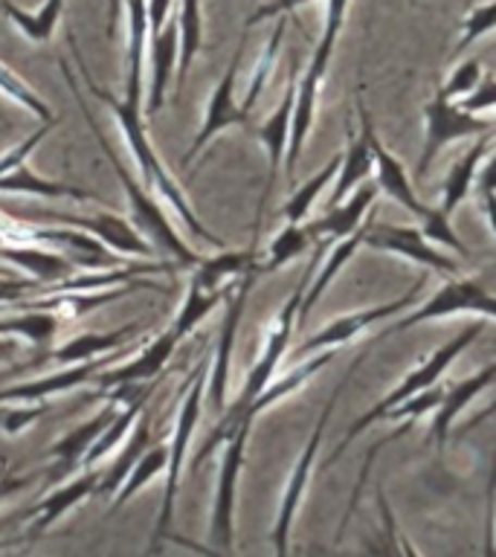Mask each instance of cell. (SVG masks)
<instances>
[{
  "instance_id": "d6986e66",
  "label": "cell",
  "mask_w": 496,
  "mask_h": 557,
  "mask_svg": "<svg viewBox=\"0 0 496 557\" xmlns=\"http://www.w3.org/2000/svg\"><path fill=\"white\" fill-rule=\"evenodd\" d=\"M183 339H186V334H183L177 325H169V329L160 334V337H154L151 343H148L142 351H139L134 360H128V363L116 366V369H111V372H99L96 374V386H99V392L102 389H111V386H120V383H148L154 381L157 374L163 372L165 363L172 360L174 348L181 346Z\"/></svg>"
},
{
  "instance_id": "4fadbf2b",
  "label": "cell",
  "mask_w": 496,
  "mask_h": 557,
  "mask_svg": "<svg viewBox=\"0 0 496 557\" xmlns=\"http://www.w3.org/2000/svg\"><path fill=\"white\" fill-rule=\"evenodd\" d=\"M244 44H247V35L238 41V50H235L230 67H226V73L215 85L212 96H209L207 111H203V122H200L198 134L191 139V146L183 151L181 163H195V157H198L221 131L233 128V125H250V113L244 111L241 102L235 99V82H238V70H241Z\"/></svg>"
},
{
  "instance_id": "3957f363",
  "label": "cell",
  "mask_w": 496,
  "mask_h": 557,
  "mask_svg": "<svg viewBox=\"0 0 496 557\" xmlns=\"http://www.w3.org/2000/svg\"><path fill=\"white\" fill-rule=\"evenodd\" d=\"M61 73H64V82L70 85V94L76 96L78 108H82V113H85L87 125H90V131H94V137L99 139V146H102L104 157H108V163H111L113 174L120 177L122 189H125V198H128V209H131V224L137 226L139 233L146 235L148 242L154 244V247H160V250L165 252V256H172L181 268H195L203 256H198V252L191 250L189 244L183 242V235L174 230V224L169 221V215H165L163 209V200L157 198L154 191L148 189L146 183H139L134 174L125 169V163H122L120 157H116V151H113L111 139L104 137L102 128H99V122L94 120V113H90V108H87V99L85 94H82V87H78L76 76H73V70H70V64L64 59L59 61Z\"/></svg>"
},
{
  "instance_id": "603a6c76",
  "label": "cell",
  "mask_w": 496,
  "mask_h": 557,
  "mask_svg": "<svg viewBox=\"0 0 496 557\" xmlns=\"http://www.w3.org/2000/svg\"><path fill=\"white\" fill-rule=\"evenodd\" d=\"M116 407H120V404L111 398L108 400V407H104L99 416L87 418V421H82L78 426H73L70 433L61 435L59 442L52 444L50 450H47V456L55 461V465L50 468V473H47V479H50L52 485H55V482H64V479H67L70 473H73V470H76L82 461H85L87 450L94 447V442L99 438V433H102L104 426H108V421L113 418Z\"/></svg>"
},
{
  "instance_id": "5bb4252c",
  "label": "cell",
  "mask_w": 496,
  "mask_h": 557,
  "mask_svg": "<svg viewBox=\"0 0 496 557\" xmlns=\"http://www.w3.org/2000/svg\"><path fill=\"white\" fill-rule=\"evenodd\" d=\"M256 278H259V264L247 270V273L238 278V285H235L233 294L226 296V317L224 325H221V334H218L215 355H212V366H209L207 377V400L215 412H224L226 409V389H230V369H233L235 334H238V322H241L244 308H247V296H250Z\"/></svg>"
},
{
  "instance_id": "7402d4cb",
  "label": "cell",
  "mask_w": 496,
  "mask_h": 557,
  "mask_svg": "<svg viewBox=\"0 0 496 557\" xmlns=\"http://www.w3.org/2000/svg\"><path fill=\"white\" fill-rule=\"evenodd\" d=\"M377 183L365 181L360 183L355 191H348L346 198L334 203V207L325 209V215L311 221L308 233L313 235V242H337V238H346L363 224L369 212L374 209V200H377Z\"/></svg>"
},
{
  "instance_id": "e0dca14e",
  "label": "cell",
  "mask_w": 496,
  "mask_h": 557,
  "mask_svg": "<svg viewBox=\"0 0 496 557\" xmlns=\"http://www.w3.org/2000/svg\"><path fill=\"white\" fill-rule=\"evenodd\" d=\"M365 244L374 250L392 252L400 259H409L421 264L426 270H442V273H456L459 264L452 261V256H444L433 242L426 238L421 226H404V224H369L365 233Z\"/></svg>"
},
{
  "instance_id": "5b68a950",
  "label": "cell",
  "mask_w": 496,
  "mask_h": 557,
  "mask_svg": "<svg viewBox=\"0 0 496 557\" xmlns=\"http://www.w3.org/2000/svg\"><path fill=\"white\" fill-rule=\"evenodd\" d=\"M346 12H348V0H328V9H325V24H322L320 41H317L311 61H308V70H305L302 76H296L294 122H290V143H287V154H285L287 174L296 172V163H299V154H302L305 139H308V134H311L322 78H325V73H328L331 55H334L337 38L339 33H343V24H346Z\"/></svg>"
},
{
  "instance_id": "b9f144b4",
  "label": "cell",
  "mask_w": 496,
  "mask_h": 557,
  "mask_svg": "<svg viewBox=\"0 0 496 557\" xmlns=\"http://www.w3.org/2000/svg\"><path fill=\"white\" fill-rule=\"evenodd\" d=\"M476 191L482 198V207H485V215L491 221L496 233V154L487 160V163L479 165L476 174Z\"/></svg>"
},
{
  "instance_id": "4316f807",
  "label": "cell",
  "mask_w": 496,
  "mask_h": 557,
  "mask_svg": "<svg viewBox=\"0 0 496 557\" xmlns=\"http://www.w3.org/2000/svg\"><path fill=\"white\" fill-rule=\"evenodd\" d=\"M372 221H374V209L369 212V218H365L363 224L357 226L355 233L346 235V238H337L334 247H328L325 264H322L317 276H311V282H308V287H305V296H302V302H299V317H296V322H305V317L313 311V305L320 302L322 294L331 287V282L339 276V270L346 268L348 261H351V256L363 247L365 233H369V224H372Z\"/></svg>"
},
{
  "instance_id": "f6af8a7d",
  "label": "cell",
  "mask_w": 496,
  "mask_h": 557,
  "mask_svg": "<svg viewBox=\"0 0 496 557\" xmlns=\"http://www.w3.org/2000/svg\"><path fill=\"white\" fill-rule=\"evenodd\" d=\"M308 3H313V0H270V3L259 7L250 17H247V26L261 24V21H268V17L290 15V12H296L299 7H308Z\"/></svg>"
},
{
  "instance_id": "83f0119b",
  "label": "cell",
  "mask_w": 496,
  "mask_h": 557,
  "mask_svg": "<svg viewBox=\"0 0 496 557\" xmlns=\"http://www.w3.org/2000/svg\"><path fill=\"white\" fill-rule=\"evenodd\" d=\"M487 139L491 134H482L476 137V143L461 154L459 163L450 165V172H447V181H444V191H442V212L444 215H452L459 203L470 195L473 189V183H476V174H479V165H482V157L487 151Z\"/></svg>"
},
{
  "instance_id": "8d00e7d4",
  "label": "cell",
  "mask_w": 496,
  "mask_h": 557,
  "mask_svg": "<svg viewBox=\"0 0 496 557\" xmlns=\"http://www.w3.org/2000/svg\"><path fill=\"white\" fill-rule=\"evenodd\" d=\"M285 29H287V21L285 15H278L276 21V29H273V35H270L268 47H264V52H261L259 64H256V73H252L250 85H247V94H244V102L241 108L247 113L252 111V104L259 102L261 90L268 87L270 82V73H273V64H276V55H278V47H282V38H285Z\"/></svg>"
},
{
  "instance_id": "2e32d148",
  "label": "cell",
  "mask_w": 496,
  "mask_h": 557,
  "mask_svg": "<svg viewBox=\"0 0 496 557\" xmlns=\"http://www.w3.org/2000/svg\"><path fill=\"white\" fill-rule=\"evenodd\" d=\"M148 320L128 322L116 331H90V334H78V337L67 339L55 348H44L41 355L33 357L24 369H38V366H73L85 363V360H96V357L113 355V351H122V348H131V343L146 331Z\"/></svg>"
},
{
  "instance_id": "30bf717a",
  "label": "cell",
  "mask_w": 496,
  "mask_h": 557,
  "mask_svg": "<svg viewBox=\"0 0 496 557\" xmlns=\"http://www.w3.org/2000/svg\"><path fill=\"white\" fill-rule=\"evenodd\" d=\"M252 424L256 421H241L233 433L221 444V465H218L215 503L209 513V540L218 552H230L235 543V505H238V479L244 470V456H247V442H250Z\"/></svg>"
},
{
  "instance_id": "7bdbcfd3",
  "label": "cell",
  "mask_w": 496,
  "mask_h": 557,
  "mask_svg": "<svg viewBox=\"0 0 496 557\" xmlns=\"http://www.w3.org/2000/svg\"><path fill=\"white\" fill-rule=\"evenodd\" d=\"M41 278H24V276H12V273H0V305H12L24 296H33L38 290H44Z\"/></svg>"
},
{
  "instance_id": "681fc988",
  "label": "cell",
  "mask_w": 496,
  "mask_h": 557,
  "mask_svg": "<svg viewBox=\"0 0 496 557\" xmlns=\"http://www.w3.org/2000/svg\"><path fill=\"white\" fill-rule=\"evenodd\" d=\"M494 416H496V400H494V404H491V407H485V409H482V412H476V416L470 418L468 424L461 426V433H470V430H476L479 424H485L487 418H494Z\"/></svg>"
},
{
  "instance_id": "f35d334b",
  "label": "cell",
  "mask_w": 496,
  "mask_h": 557,
  "mask_svg": "<svg viewBox=\"0 0 496 557\" xmlns=\"http://www.w3.org/2000/svg\"><path fill=\"white\" fill-rule=\"evenodd\" d=\"M494 29H496V0H491V3H482V7H476L468 17H464L456 52L468 50L470 44L476 41V38H482V35H487V33H494Z\"/></svg>"
},
{
  "instance_id": "1f68e13d",
  "label": "cell",
  "mask_w": 496,
  "mask_h": 557,
  "mask_svg": "<svg viewBox=\"0 0 496 557\" xmlns=\"http://www.w3.org/2000/svg\"><path fill=\"white\" fill-rule=\"evenodd\" d=\"M313 235L308 233L305 224H294V221H285V226L273 235V242L268 244V250L259 261V276L261 273H273V270L285 268L294 259H299L302 252H308L313 247Z\"/></svg>"
},
{
  "instance_id": "7a4b0ae2",
  "label": "cell",
  "mask_w": 496,
  "mask_h": 557,
  "mask_svg": "<svg viewBox=\"0 0 496 557\" xmlns=\"http://www.w3.org/2000/svg\"><path fill=\"white\" fill-rule=\"evenodd\" d=\"M313 268H317V256L308 261V268H305L302 278H299V285L294 287V294L287 296V302L282 305V311L276 313V320L270 325L268 337H264V346H261V355L259 360L252 363V369L247 372V381H244L241 392H238V398L230 404V407L221 412L218 418L215 430L207 435V442L200 444V450L195 453V459H191V473H198L203 465H207L209 456H215V450L221 444L226 442V435L233 433L235 426L241 424L244 412L250 409V404L261 395V389L268 386L278 372V363H282V357L285 351L290 348V337H294V329H296V317H299V302H302L305 296V287L311 282L313 276Z\"/></svg>"
},
{
  "instance_id": "f546056e",
  "label": "cell",
  "mask_w": 496,
  "mask_h": 557,
  "mask_svg": "<svg viewBox=\"0 0 496 557\" xmlns=\"http://www.w3.org/2000/svg\"><path fill=\"white\" fill-rule=\"evenodd\" d=\"M203 47V12H200V0H181V12H177V70H174V94H181L186 73H189L191 61Z\"/></svg>"
},
{
  "instance_id": "c3c4849f",
  "label": "cell",
  "mask_w": 496,
  "mask_h": 557,
  "mask_svg": "<svg viewBox=\"0 0 496 557\" xmlns=\"http://www.w3.org/2000/svg\"><path fill=\"white\" fill-rule=\"evenodd\" d=\"M21 351L15 337H0V363H12Z\"/></svg>"
},
{
  "instance_id": "9c48e42d",
  "label": "cell",
  "mask_w": 496,
  "mask_h": 557,
  "mask_svg": "<svg viewBox=\"0 0 496 557\" xmlns=\"http://www.w3.org/2000/svg\"><path fill=\"white\" fill-rule=\"evenodd\" d=\"M0 212L9 218H17V221H26V224H61L73 226V230H82V233L94 235L104 247L128 256V259H154V244L148 242L146 235L139 233L137 226L125 221V218H116L111 212H96V215H73V212H55V209H26V212H17V209L0 203Z\"/></svg>"
},
{
  "instance_id": "74e56055",
  "label": "cell",
  "mask_w": 496,
  "mask_h": 557,
  "mask_svg": "<svg viewBox=\"0 0 496 557\" xmlns=\"http://www.w3.org/2000/svg\"><path fill=\"white\" fill-rule=\"evenodd\" d=\"M47 412H50L47 400H26V404L24 400H7V404H0V433H24L26 426H33Z\"/></svg>"
},
{
  "instance_id": "8992f818",
  "label": "cell",
  "mask_w": 496,
  "mask_h": 557,
  "mask_svg": "<svg viewBox=\"0 0 496 557\" xmlns=\"http://www.w3.org/2000/svg\"><path fill=\"white\" fill-rule=\"evenodd\" d=\"M482 331H485V325H482V322H473V325H468V329H461L456 337L447 339L442 348H435L433 355L426 357L424 363L416 366V369H412V372H409L407 377L398 383V386H395V389L386 392V395H383V398L377 400V404H374L369 412H365V416H360L355 424L348 426V433L343 435V442L337 444V450L331 453L328 459H325V465H334V461H337L339 456L348 450V447H351V442H355L357 435L365 433V430H369L372 424H377V421H381V418L386 416L392 407H398V404L409 400L412 395H418V392H424V389H430V386H435V383H438V377H442V374L447 372V369H450L456 360H459L461 351H464V348H468L470 343H473V339L482 334Z\"/></svg>"
},
{
  "instance_id": "f907efd6",
  "label": "cell",
  "mask_w": 496,
  "mask_h": 557,
  "mask_svg": "<svg viewBox=\"0 0 496 557\" xmlns=\"http://www.w3.org/2000/svg\"><path fill=\"white\" fill-rule=\"evenodd\" d=\"M494 534H496V522H494Z\"/></svg>"
},
{
  "instance_id": "7c38bea8",
  "label": "cell",
  "mask_w": 496,
  "mask_h": 557,
  "mask_svg": "<svg viewBox=\"0 0 496 557\" xmlns=\"http://www.w3.org/2000/svg\"><path fill=\"white\" fill-rule=\"evenodd\" d=\"M452 313H482V317L496 320V296L479 278H452L444 287H438L421 308L407 313L404 320H398L389 329H383V334L377 339L392 337V334H400V331L407 329H416V325H421L426 320L452 317Z\"/></svg>"
},
{
  "instance_id": "d6a6232c",
  "label": "cell",
  "mask_w": 496,
  "mask_h": 557,
  "mask_svg": "<svg viewBox=\"0 0 496 557\" xmlns=\"http://www.w3.org/2000/svg\"><path fill=\"white\" fill-rule=\"evenodd\" d=\"M61 329V317L52 311H38V308H29V311H21L15 317H3L0 320V337H15L26 339L33 346H44L50 343Z\"/></svg>"
},
{
  "instance_id": "ba28073f",
  "label": "cell",
  "mask_w": 496,
  "mask_h": 557,
  "mask_svg": "<svg viewBox=\"0 0 496 557\" xmlns=\"http://www.w3.org/2000/svg\"><path fill=\"white\" fill-rule=\"evenodd\" d=\"M372 154H374V172H377V189L386 191L395 203L407 209L409 215L416 218L418 226L424 230V235L433 244H442V247H450L459 256H468V247L461 244V238L456 235L450 224V215H444L442 209L426 207L424 200L418 198L416 189H412V183H409L407 172H404V165L395 154H392L389 148L383 146L381 137H377V131L372 128Z\"/></svg>"
},
{
  "instance_id": "ffe728a7",
  "label": "cell",
  "mask_w": 496,
  "mask_h": 557,
  "mask_svg": "<svg viewBox=\"0 0 496 557\" xmlns=\"http://www.w3.org/2000/svg\"><path fill=\"white\" fill-rule=\"evenodd\" d=\"M111 355L96 357V360H85V363H73V366H61L55 372L44 374V377H35L29 383H15V386H7L0 389V404L7 400H47L55 398V395H64L70 389H78L85 383L96 381V374L102 372L108 366Z\"/></svg>"
},
{
  "instance_id": "ee69618b",
  "label": "cell",
  "mask_w": 496,
  "mask_h": 557,
  "mask_svg": "<svg viewBox=\"0 0 496 557\" xmlns=\"http://www.w3.org/2000/svg\"><path fill=\"white\" fill-rule=\"evenodd\" d=\"M461 104H464V108L473 113H482V111H487V108H496V78L482 76V82L476 85V90L464 96V102Z\"/></svg>"
},
{
  "instance_id": "9a60e30c",
  "label": "cell",
  "mask_w": 496,
  "mask_h": 557,
  "mask_svg": "<svg viewBox=\"0 0 496 557\" xmlns=\"http://www.w3.org/2000/svg\"><path fill=\"white\" fill-rule=\"evenodd\" d=\"M421 287H424V276L418 278L407 294H400L398 299H392V302L372 305V308H363V311L346 313V317H337V320L325 322L317 334H311V337L299 346V357H311L317 355V351H328V348L346 346L348 339H355L360 331L372 329V325H381V322L392 320L395 313L407 311L409 305L416 302V296L421 294Z\"/></svg>"
},
{
  "instance_id": "d590c367",
  "label": "cell",
  "mask_w": 496,
  "mask_h": 557,
  "mask_svg": "<svg viewBox=\"0 0 496 557\" xmlns=\"http://www.w3.org/2000/svg\"><path fill=\"white\" fill-rule=\"evenodd\" d=\"M0 96L3 99H9L12 104H17V108H24L26 113H33V116H38V120H55V113H52V108L47 102H44L41 96L35 94L33 87L26 85L24 78H17L12 70L7 67V64H0Z\"/></svg>"
},
{
  "instance_id": "f1b7e54d",
  "label": "cell",
  "mask_w": 496,
  "mask_h": 557,
  "mask_svg": "<svg viewBox=\"0 0 496 557\" xmlns=\"http://www.w3.org/2000/svg\"><path fill=\"white\" fill-rule=\"evenodd\" d=\"M151 447V418L142 412V421H139L134 430L128 433V438L122 442V450L120 456L113 459V465L108 470H104L102 476H99V485H96V494L99 496H111L120 491L122 482H125V476L131 473V468L137 465L139 456Z\"/></svg>"
},
{
  "instance_id": "60d3db41",
  "label": "cell",
  "mask_w": 496,
  "mask_h": 557,
  "mask_svg": "<svg viewBox=\"0 0 496 557\" xmlns=\"http://www.w3.org/2000/svg\"><path fill=\"white\" fill-rule=\"evenodd\" d=\"M55 125H59V120H47L41 128H35L24 143H17V146L9 148L7 154H0V177H3L7 172H12V169H17V165H24L26 160L33 157L35 148L41 146V139H47V134H50Z\"/></svg>"
},
{
  "instance_id": "ab89813d",
  "label": "cell",
  "mask_w": 496,
  "mask_h": 557,
  "mask_svg": "<svg viewBox=\"0 0 496 557\" xmlns=\"http://www.w3.org/2000/svg\"><path fill=\"white\" fill-rule=\"evenodd\" d=\"M482 82V64H479L476 59H468L461 61L459 67L452 70V76L444 82L442 87H438V94H444L447 99H459V96H468L476 90V85Z\"/></svg>"
},
{
  "instance_id": "44dd1931",
  "label": "cell",
  "mask_w": 496,
  "mask_h": 557,
  "mask_svg": "<svg viewBox=\"0 0 496 557\" xmlns=\"http://www.w3.org/2000/svg\"><path fill=\"white\" fill-rule=\"evenodd\" d=\"M357 111H360V134H355V128L348 125V146L346 151L339 154V172L334 177V191H331L328 207L339 203L346 198L348 191H355L360 183H365L374 172V154H372V120L365 113L363 102H357Z\"/></svg>"
},
{
  "instance_id": "6da1fadb",
  "label": "cell",
  "mask_w": 496,
  "mask_h": 557,
  "mask_svg": "<svg viewBox=\"0 0 496 557\" xmlns=\"http://www.w3.org/2000/svg\"><path fill=\"white\" fill-rule=\"evenodd\" d=\"M67 44H70V50H73L78 76H82L85 87L104 104V108H108V111L113 113V116H116V122H120L122 137H125V146H128L134 163H137V172L139 177H142V183H146L148 189L154 191L157 198L163 200L165 207L174 209V215L181 218L183 224H186V230H189L195 238L212 244V247H218V250H224V242H221L218 235L209 233L207 226H203V221L195 215V209H191V203L186 200V195H183L181 183L174 181L172 172L160 163V157H157L154 146H151V139H148V120H146V111H142V85H131V82H125V96L116 99L111 90H104V87H99L94 82V76H90V70H87L85 64V55H82V50H78L76 35L67 33Z\"/></svg>"
},
{
  "instance_id": "816d5d0a",
  "label": "cell",
  "mask_w": 496,
  "mask_h": 557,
  "mask_svg": "<svg viewBox=\"0 0 496 557\" xmlns=\"http://www.w3.org/2000/svg\"><path fill=\"white\" fill-rule=\"evenodd\" d=\"M494 131H496V122H494Z\"/></svg>"
},
{
  "instance_id": "cb8c5ba5",
  "label": "cell",
  "mask_w": 496,
  "mask_h": 557,
  "mask_svg": "<svg viewBox=\"0 0 496 557\" xmlns=\"http://www.w3.org/2000/svg\"><path fill=\"white\" fill-rule=\"evenodd\" d=\"M177 70V17H169L148 44V90H146V120L157 116L165 104V87Z\"/></svg>"
},
{
  "instance_id": "484cf974",
  "label": "cell",
  "mask_w": 496,
  "mask_h": 557,
  "mask_svg": "<svg viewBox=\"0 0 496 557\" xmlns=\"http://www.w3.org/2000/svg\"><path fill=\"white\" fill-rule=\"evenodd\" d=\"M494 381H496V360L494 363L482 366L479 372H473L470 377H464V381L452 383V386L444 389L442 404L435 407V418H433V424H430V438H433V444L438 447V450H444V444H447V438H450V430L452 424H456V418L461 416V409L468 407L470 400H476Z\"/></svg>"
},
{
  "instance_id": "ac0fdd59",
  "label": "cell",
  "mask_w": 496,
  "mask_h": 557,
  "mask_svg": "<svg viewBox=\"0 0 496 557\" xmlns=\"http://www.w3.org/2000/svg\"><path fill=\"white\" fill-rule=\"evenodd\" d=\"M294 102H296V73H290L287 78V87L278 104L273 108L264 125L259 128V139L264 151H268V183H264V191H261V200H259V215H256V235H259V226H261V215H264V203H268L270 191L276 186V177H278V169L285 163V154H287V143H290V122H294Z\"/></svg>"
},
{
  "instance_id": "bcb514c9",
  "label": "cell",
  "mask_w": 496,
  "mask_h": 557,
  "mask_svg": "<svg viewBox=\"0 0 496 557\" xmlns=\"http://www.w3.org/2000/svg\"><path fill=\"white\" fill-rule=\"evenodd\" d=\"M35 479H38V473H26V476L0 473V503H3V499H9V496H15V494H21V491H26V487L33 485Z\"/></svg>"
},
{
  "instance_id": "4dcf8cb0",
  "label": "cell",
  "mask_w": 496,
  "mask_h": 557,
  "mask_svg": "<svg viewBox=\"0 0 496 557\" xmlns=\"http://www.w3.org/2000/svg\"><path fill=\"white\" fill-rule=\"evenodd\" d=\"M0 12L12 21L17 33H24L29 41L44 44L50 41L55 26H59V17L64 12V0H47L35 12H24L21 7H15L12 0H0Z\"/></svg>"
},
{
  "instance_id": "8fae6325",
  "label": "cell",
  "mask_w": 496,
  "mask_h": 557,
  "mask_svg": "<svg viewBox=\"0 0 496 557\" xmlns=\"http://www.w3.org/2000/svg\"><path fill=\"white\" fill-rule=\"evenodd\" d=\"M491 131H494V122L468 111L464 104H456L444 94H435L424 104V148H421V160H418V174H426L430 163L442 154L444 146H450L456 139L482 137Z\"/></svg>"
},
{
  "instance_id": "d4e9b609",
  "label": "cell",
  "mask_w": 496,
  "mask_h": 557,
  "mask_svg": "<svg viewBox=\"0 0 496 557\" xmlns=\"http://www.w3.org/2000/svg\"><path fill=\"white\" fill-rule=\"evenodd\" d=\"M99 476H102V473H96L94 468H87L82 476L70 479V482L55 487L52 494L44 496L41 503H35L33 508L24 513V517H33V522H29V537H41L44 531L50 529V525H55L64 513H70L73 508H78V505L85 503L87 496L96 494Z\"/></svg>"
},
{
  "instance_id": "7dc6e473",
  "label": "cell",
  "mask_w": 496,
  "mask_h": 557,
  "mask_svg": "<svg viewBox=\"0 0 496 557\" xmlns=\"http://www.w3.org/2000/svg\"><path fill=\"white\" fill-rule=\"evenodd\" d=\"M172 15V0H148V21H151V33H157L160 26Z\"/></svg>"
},
{
  "instance_id": "277c9868",
  "label": "cell",
  "mask_w": 496,
  "mask_h": 557,
  "mask_svg": "<svg viewBox=\"0 0 496 557\" xmlns=\"http://www.w3.org/2000/svg\"><path fill=\"white\" fill-rule=\"evenodd\" d=\"M207 377H209V363L200 360L186 383L181 386V404H177V418H174L172 435H169V465H165V487H163V503H160V517H157L154 537H151V552L160 548L169 534H172V520H174V505H177V491H181L183 479V465H186V450H189L191 435L198 430L200 409L207 400Z\"/></svg>"
},
{
  "instance_id": "e575fe53",
  "label": "cell",
  "mask_w": 496,
  "mask_h": 557,
  "mask_svg": "<svg viewBox=\"0 0 496 557\" xmlns=\"http://www.w3.org/2000/svg\"><path fill=\"white\" fill-rule=\"evenodd\" d=\"M337 172H339V154H334L328 163L322 165L320 172L313 174L311 181H305L302 186H299V189H296L294 195L285 200V207H282V218H285V221H294V224H302L305 218H308V212H311L313 200L320 198V191L325 189V186H331V183H334Z\"/></svg>"
},
{
  "instance_id": "52a82bcc",
  "label": "cell",
  "mask_w": 496,
  "mask_h": 557,
  "mask_svg": "<svg viewBox=\"0 0 496 557\" xmlns=\"http://www.w3.org/2000/svg\"><path fill=\"white\" fill-rule=\"evenodd\" d=\"M365 355H369V351H360V355L355 357V363L348 366V372L343 374V381L334 386L328 404L322 407L320 418H317V424H313L311 435H308V442H305L302 453H299V459H296L294 470H290V476H287L285 494H282V503H278L276 511V522H273V531H270V543L276 548V555H287V548H290V529H294L296 511H299V505H302L305 499V491H308V482H311L313 465H317V453H320L322 447V435L328 430V421L331 416H334V407H337L339 395H343V389H346L348 381H351V374L360 369Z\"/></svg>"
},
{
  "instance_id": "836d02e7",
  "label": "cell",
  "mask_w": 496,
  "mask_h": 557,
  "mask_svg": "<svg viewBox=\"0 0 496 557\" xmlns=\"http://www.w3.org/2000/svg\"><path fill=\"white\" fill-rule=\"evenodd\" d=\"M165 465H169V444H165V447H148V450L139 456L137 465L131 468V473L125 476L120 491L113 494L111 511H120L122 505H128L131 499H134V496H137L148 482H151V479L165 473Z\"/></svg>"
}]
</instances>
